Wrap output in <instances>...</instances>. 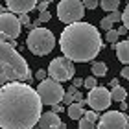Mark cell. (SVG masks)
<instances>
[{
    "label": "cell",
    "instance_id": "cell-1",
    "mask_svg": "<svg viewBox=\"0 0 129 129\" xmlns=\"http://www.w3.org/2000/svg\"><path fill=\"white\" fill-rule=\"evenodd\" d=\"M43 114V102L37 90L20 81H8L0 87V127L33 129Z\"/></svg>",
    "mask_w": 129,
    "mask_h": 129
},
{
    "label": "cell",
    "instance_id": "cell-2",
    "mask_svg": "<svg viewBox=\"0 0 129 129\" xmlns=\"http://www.w3.org/2000/svg\"><path fill=\"white\" fill-rule=\"evenodd\" d=\"M59 46L64 57L74 63L92 61L103 48L100 30L89 22H72L67 24L59 37Z\"/></svg>",
    "mask_w": 129,
    "mask_h": 129
},
{
    "label": "cell",
    "instance_id": "cell-3",
    "mask_svg": "<svg viewBox=\"0 0 129 129\" xmlns=\"http://www.w3.org/2000/svg\"><path fill=\"white\" fill-rule=\"evenodd\" d=\"M0 72L8 78V81H24L30 78V67L26 59L11 43L0 41Z\"/></svg>",
    "mask_w": 129,
    "mask_h": 129
},
{
    "label": "cell",
    "instance_id": "cell-4",
    "mask_svg": "<svg viewBox=\"0 0 129 129\" xmlns=\"http://www.w3.org/2000/svg\"><path fill=\"white\" fill-rule=\"evenodd\" d=\"M26 44H28V50H30L31 54L46 55V54H50V52L54 50L55 37H54V33L50 30L37 26V28H33L30 31V35H28V39H26Z\"/></svg>",
    "mask_w": 129,
    "mask_h": 129
},
{
    "label": "cell",
    "instance_id": "cell-5",
    "mask_svg": "<svg viewBox=\"0 0 129 129\" xmlns=\"http://www.w3.org/2000/svg\"><path fill=\"white\" fill-rule=\"evenodd\" d=\"M37 94L41 98V102H43V105H50V107H54V105H57V103L63 102L64 89L61 87L59 81H55V79H52V78H46V79H43L39 83Z\"/></svg>",
    "mask_w": 129,
    "mask_h": 129
},
{
    "label": "cell",
    "instance_id": "cell-6",
    "mask_svg": "<svg viewBox=\"0 0 129 129\" xmlns=\"http://www.w3.org/2000/svg\"><path fill=\"white\" fill-rule=\"evenodd\" d=\"M85 15V6L81 0H61L57 4V19L64 24L79 22Z\"/></svg>",
    "mask_w": 129,
    "mask_h": 129
},
{
    "label": "cell",
    "instance_id": "cell-7",
    "mask_svg": "<svg viewBox=\"0 0 129 129\" xmlns=\"http://www.w3.org/2000/svg\"><path fill=\"white\" fill-rule=\"evenodd\" d=\"M22 24L19 22V17L11 11H4L0 15V41H9L15 46L17 37L20 35Z\"/></svg>",
    "mask_w": 129,
    "mask_h": 129
},
{
    "label": "cell",
    "instance_id": "cell-8",
    "mask_svg": "<svg viewBox=\"0 0 129 129\" xmlns=\"http://www.w3.org/2000/svg\"><path fill=\"white\" fill-rule=\"evenodd\" d=\"M74 61H70L68 57H55L54 61L48 64V76L55 81H70L74 78Z\"/></svg>",
    "mask_w": 129,
    "mask_h": 129
},
{
    "label": "cell",
    "instance_id": "cell-9",
    "mask_svg": "<svg viewBox=\"0 0 129 129\" xmlns=\"http://www.w3.org/2000/svg\"><path fill=\"white\" fill-rule=\"evenodd\" d=\"M96 129H129V120L120 111H107L100 116Z\"/></svg>",
    "mask_w": 129,
    "mask_h": 129
},
{
    "label": "cell",
    "instance_id": "cell-10",
    "mask_svg": "<svg viewBox=\"0 0 129 129\" xmlns=\"http://www.w3.org/2000/svg\"><path fill=\"white\" fill-rule=\"evenodd\" d=\"M111 92L105 89V87H94V89H90L89 96H87V103L90 105L92 111H105L111 105Z\"/></svg>",
    "mask_w": 129,
    "mask_h": 129
},
{
    "label": "cell",
    "instance_id": "cell-11",
    "mask_svg": "<svg viewBox=\"0 0 129 129\" xmlns=\"http://www.w3.org/2000/svg\"><path fill=\"white\" fill-rule=\"evenodd\" d=\"M6 6L11 13L20 15V13H30L31 9L37 8V0H6Z\"/></svg>",
    "mask_w": 129,
    "mask_h": 129
},
{
    "label": "cell",
    "instance_id": "cell-12",
    "mask_svg": "<svg viewBox=\"0 0 129 129\" xmlns=\"http://www.w3.org/2000/svg\"><path fill=\"white\" fill-rule=\"evenodd\" d=\"M39 129H61L63 122L59 118V114L54 113V111H50V113H43L39 118Z\"/></svg>",
    "mask_w": 129,
    "mask_h": 129
},
{
    "label": "cell",
    "instance_id": "cell-13",
    "mask_svg": "<svg viewBox=\"0 0 129 129\" xmlns=\"http://www.w3.org/2000/svg\"><path fill=\"white\" fill-rule=\"evenodd\" d=\"M118 20H122V13H120L118 9H116V11H111L105 19L100 20V28H102V30H105V31H107V30H113V26H114Z\"/></svg>",
    "mask_w": 129,
    "mask_h": 129
},
{
    "label": "cell",
    "instance_id": "cell-14",
    "mask_svg": "<svg viewBox=\"0 0 129 129\" xmlns=\"http://www.w3.org/2000/svg\"><path fill=\"white\" fill-rule=\"evenodd\" d=\"M116 57H118L120 63L129 64V41L116 43Z\"/></svg>",
    "mask_w": 129,
    "mask_h": 129
},
{
    "label": "cell",
    "instance_id": "cell-15",
    "mask_svg": "<svg viewBox=\"0 0 129 129\" xmlns=\"http://www.w3.org/2000/svg\"><path fill=\"white\" fill-rule=\"evenodd\" d=\"M67 113H68V116H70V120H79L81 116H83L85 111H83V105L78 102V103H70Z\"/></svg>",
    "mask_w": 129,
    "mask_h": 129
},
{
    "label": "cell",
    "instance_id": "cell-16",
    "mask_svg": "<svg viewBox=\"0 0 129 129\" xmlns=\"http://www.w3.org/2000/svg\"><path fill=\"white\" fill-rule=\"evenodd\" d=\"M127 96V92L124 87H120V85H116L113 87V90H111V100H114V102H124Z\"/></svg>",
    "mask_w": 129,
    "mask_h": 129
},
{
    "label": "cell",
    "instance_id": "cell-17",
    "mask_svg": "<svg viewBox=\"0 0 129 129\" xmlns=\"http://www.w3.org/2000/svg\"><path fill=\"white\" fill-rule=\"evenodd\" d=\"M92 76H96V78H103L105 74H107V64L105 63H92Z\"/></svg>",
    "mask_w": 129,
    "mask_h": 129
},
{
    "label": "cell",
    "instance_id": "cell-18",
    "mask_svg": "<svg viewBox=\"0 0 129 129\" xmlns=\"http://www.w3.org/2000/svg\"><path fill=\"white\" fill-rule=\"evenodd\" d=\"M100 6H102L103 11H116L120 6V0H100Z\"/></svg>",
    "mask_w": 129,
    "mask_h": 129
},
{
    "label": "cell",
    "instance_id": "cell-19",
    "mask_svg": "<svg viewBox=\"0 0 129 129\" xmlns=\"http://www.w3.org/2000/svg\"><path fill=\"white\" fill-rule=\"evenodd\" d=\"M78 122H79V124H78V129H96V122L87 120L85 116H81Z\"/></svg>",
    "mask_w": 129,
    "mask_h": 129
},
{
    "label": "cell",
    "instance_id": "cell-20",
    "mask_svg": "<svg viewBox=\"0 0 129 129\" xmlns=\"http://www.w3.org/2000/svg\"><path fill=\"white\" fill-rule=\"evenodd\" d=\"M74 94H76V87H70L68 90H64V96H63V103H74Z\"/></svg>",
    "mask_w": 129,
    "mask_h": 129
},
{
    "label": "cell",
    "instance_id": "cell-21",
    "mask_svg": "<svg viewBox=\"0 0 129 129\" xmlns=\"http://www.w3.org/2000/svg\"><path fill=\"white\" fill-rule=\"evenodd\" d=\"M118 37H120V35H118V31H116V30H107L105 39H107L111 44H116V43H118Z\"/></svg>",
    "mask_w": 129,
    "mask_h": 129
},
{
    "label": "cell",
    "instance_id": "cell-22",
    "mask_svg": "<svg viewBox=\"0 0 129 129\" xmlns=\"http://www.w3.org/2000/svg\"><path fill=\"white\" fill-rule=\"evenodd\" d=\"M83 85L87 87V89H94V87H96V76H90V78H85L83 79Z\"/></svg>",
    "mask_w": 129,
    "mask_h": 129
},
{
    "label": "cell",
    "instance_id": "cell-23",
    "mask_svg": "<svg viewBox=\"0 0 129 129\" xmlns=\"http://www.w3.org/2000/svg\"><path fill=\"white\" fill-rule=\"evenodd\" d=\"M85 6V9H96L98 8V4H100V0H81Z\"/></svg>",
    "mask_w": 129,
    "mask_h": 129
},
{
    "label": "cell",
    "instance_id": "cell-24",
    "mask_svg": "<svg viewBox=\"0 0 129 129\" xmlns=\"http://www.w3.org/2000/svg\"><path fill=\"white\" fill-rule=\"evenodd\" d=\"M122 24H124L127 30H129V4L125 6V9H124V13H122Z\"/></svg>",
    "mask_w": 129,
    "mask_h": 129
},
{
    "label": "cell",
    "instance_id": "cell-25",
    "mask_svg": "<svg viewBox=\"0 0 129 129\" xmlns=\"http://www.w3.org/2000/svg\"><path fill=\"white\" fill-rule=\"evenodd\" d=\"M83 116H85V118L87 120H90V122H96L98 120V113H96V111H85V113H83Z\"/></svg>",
    "mask_w": 129,
    "mask_h": 129
},
{
    "label": "cell",
    "instance_id": "cell-26",
    "mask_svg": "<svg viewBox=\"0 0 129 129\" xmlns=\"http://www.w3.org/2000/svg\"><path fill=\"white\" fill-rule=\"evenodd\" d=\"M19 22L22 26H31V22H30V17H28V13H20L19 15Z\"/></svg>",
    "mask_w": 129,
    "mask_h": 129
},
{
    "label": "cell",
    "instance_id": "cell-27",
    "mask_svg": "<svg viewBox=\"0 0 129 129\" xmlns=\"http://www.w3.org/2000/svg\"><path fill=\"white\" fill-rule=\"evenodd\" d=\"M50 19H52V15H50V11H48V9L41 11V15H39V20H41V24H43V22H48Z\"/></svg>",
    "mask_w": 129,
    "mask_h": 129
},
{
    "label": "cell",
    "instance_id": "cell-28",
    "mask_svg": "<svg viewBox=\"0 0 129 129\" xmlns=\"http://www.w3.org/2000/svg\"><path fill=\"white\" fill-rule=\"evenodd\" d=\"M46 70H37V74H35V78H37L39 81H43V79H46Z\"/></svg>",
    "mask_w": 129,
    "mask_h": 129
},
{
    "label": "cell",
    "instance_id": "cell-29",
    "mask_svg": "<svg viewBox=\"0 0 129 129\" xmlns=\"http://www.w3.org/2000/svg\"><path fill=\"white\" fill-rule=\"evenodd\" d=\"M122 78H125V79H129V64H125V67L122 68Z\"/></svg>",
    "mask_w": 129,
    "mask_h": 129
},
{
    "label": "cell",
    "instance_id": "cell-30",
    "mask_svg": "<svg viewBox=\"0 0 129 129\" xmlns=\"http://www.w3.org/2000/svg\"><path fill=\"white\" fill-rule=\"evenodd\" d=\"M6 83H8V78L4 76V72H0V87H2V85H6Z\"/></svg>",
    "mask_w": 129,
    "mask_h": 129
},
{
    "label": "cell",
    "instance_id": "cell-31",
    "mask_svg": "<svg viewBox=\"0 0 129 129\" xmlns=\"http://www.w3.org/2000/svg\"><path fill=\"white\" fill-rule=\"evenodd\" d=\"M81 85H83V79H81V78H76V79H74V87H81Z\"/></svg>",
    "mask_w": 129,
    "mask_h": 129
},
{
    "label": "cell",
    "instance_id": "cell-32",
    "mask_svg": "<svg viewBox=\"0 0 129 129\" xmlns=\"http://www.w3.org/2000/svg\"><path fill=\"white\" fill-rule=\"evenodd\" d=\"M116 31H118V35H124V33L127 31V28H125L124 24H122V28H118V30H116Z\"/></svg>",
    "mask_w": 129,
    "mask_h": 129
},
{
    "label": "cell",
    "instance_id": "cell-33",
    "mask_svg": "<svg viewBox=\"0 0 129 129\" xmlns=\"http://www.w3.org/2000/svg\"><path fill=\"white\" fill-rule=\"evenodd\" d=\"M46 9V2H43V4H39V11H44Z\"/></svg>",
    "mask_w": 129,
    "mask_h": 129
},
{
    "label": "cell",
    "instance_id": "cell-34",
    "mask_svg": "<svg viewBox=\"0 0 129 129\" xmlns=\"http://www.w3.org/2000/svg\"><path fill=\"white\" fill-rule=\"evenodd\" d=\"M4 13V6H0V15H2Z\"/></svg>",
    "mask_w": 129,
    "mask_h": 129
}]
</instances>
